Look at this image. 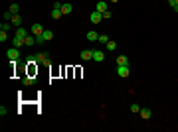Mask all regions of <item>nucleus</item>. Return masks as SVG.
<instances>
[{
  "instance_id": "nucleus-8",
  "label": "nucleus",
  "mask_w": 178,
  "mask_h": 132,
  "mask_svg": "<svg viewBox=\"0 0 178 132\" xmlns=\"http://www.w3.org/2000/svg\"><path fill=\"white\" fill-rule=\"evenodd\" d=\"M103 59H105V53H103V51H99V49H93V61L101 63Z\"/></svg>"
},
{
  "instance_id": "nucleus-24",
  "label": "nucleus",
  "mask_w": 178,
  "mask_h": 132,
  "mask_svg": "<svg viewBox=\"0 0 178 132\" xmlns=\"http://www.w3.org/2000/svg\"><path fill=\"white\" fill-rule=\"evenodd\" d=\"M0 30H2V32H8V30H10V24H8V22H2Z\"/></svg>"
},
{
  "instance_id": "nucleus-30",
  "label": "nucleus",
  "mask_w": 178,
  "mask_h": 132,
  "mask_svg": "<svg viewBox=\"0 0 178 132\" xmlns=\"http://www.w3.org/2000/svg\"><path fill=\"white\" fill-rule=\"evenodd\" d=\"M172 8H174V10H176V12H178V4H172Z\"/></svg>"
},
{
  "instance_id": "nucleus-7",
  "label": "nucleus",
  "mask_w": 178,
  "mask_h": 132,
  "mask_svg": "<svg viewBox=\"0 0 178 132\" xmlns=\"http://www.w3.org/2000/svg\"><path fill=\"white\" fill-rule=\"evenodd\" d=\"M79 55H81V59H83V61H89V59H93V49H83Z\"/></svg>"
},
{
  "instance_id": "nucleus-3",
  "label": "nucleus",
  "mask_w": 178,
  "mask_h": 132,
  "mask_svg": "<svg viewBox=\"0 0 178 132\" xmlns=\"http://www.w3.org/2000/svg\"><path fill=\"white\" fill-rule=\"evenodd\" d=\"M44 32H46V30H44V26H42V24H38V22H34L32 28H30V34H32V36H42Z\"/></svg>"
},
{
  "instance_id": "nucleus-28",
  "label": "nucleus",
  "mask_w": 178,
  "mask_h": 132,
  "mask_svg": "<svg viewBox=\"0 0 178 132\" xmlns=\"http://www.w3.org/2000/svg\"><path fill=\"white\" fill-rule=\"evenodd\" d=\"M111 16H113V14H111V10H107V12H103V20H105V18H111Z\"/></svg>"
},
{
  "instance_id": "nucleus-19",
  "label": "nucleus",
  "mask_w": 178,
  "mask_h": 132,
  "mask_svg": "<svg viewBox=\"0 0 178 132\" xmlns=\"http://www.w3.org/2000/svg\"><path fill=\"white\" fill-rule=\"evenodd\" d=\"M99 43H105V45L109 43V36L107 34H101V36H99Z\"/></svg>"
},
{
  "instance_id": "nucleus-25",
  "label": "nucleus",
  "mask_w": 178,
  "mask_h": 132,
  "mask_svg": "<svg viewBox=\"0 0 178 132\" xmlns=\"http://www.w3.org/2000/svg\"><path fill=\"white\" fill-rule=\"evenodd\" d=\"M6 114H8V109L2 104V107H0V116H6Z\"/></svg>"
},
{
  "instance_id": "nucleus-29",
  "label": "nucleus",
  "mask_w": 178,
  "mask_h": 132,
  "mask_svg": "<svg viewBox=\"0 0 178 132\" xmlns=\"http://www.w3.org/2000/svg\"><path fill=\"white\" fill-rule=\"evenodd\" d=\"M166 2H168L170 6H172V4H176V0H166Z\"/></svg>"
},
{
  "instance_id": "nucleus-32",
  "label": "nucleus",
  "mask_w": 178,
  "mask_h": 132,
  "mask_svg": "<svg viewBox=\"0 0 178 132\" xmlns=\"http://www.w3.org/2000/svg\"><path fill=\"white\" fill-rule=\"evenodd\" d=\"M176 4H178V0H176Z\"/></svg>"
},
{
  "instance_id": "nucleus-5",
  "label": "nucleus",
  "mask_w": 178,
  "mask_h": 132,
  "mask_svg": "<svg viewBox=\"0 0 178 132\" xmlns=\"http://www.w3.org/2000/svg\"><path fill=\"white\" fill-rule=\"evenodd\" d=\"M95 10H97V12H101V14H103V12H107V10H109L107 0H97V6H95Z\"/></svg>"
},
{
  "instance_id": "nucleus-4",
  "label": "nucleus",
  "mask_w": 178,
  "mask_h": 132,
  "mask_svg": "<svg viewBox=\"0 0 178 132\" xmlns=\"http://www.w3.org/2000/svg\"><path fill=\"white\" fill-rule=\"evenodd\" d=\"M117 75L119 77H129V75H131L129 65H117Z\"/></svg>"
},
{
  "instance_id": "nucleus-10",
  "label": "nucleus",
  "mask_w": 178,
  "mask_h": 132,
  "mask_svg": "<svg viewBox=\"0 0 178 132\" xmlns=\"http://www.w3.org/2000/svg\"><path fill=\"white\" fill-rule=\"evenodd\" d=\"M34 43H36V36H26V38H24V45H28V47H32Z\"/></svg>"
},
{
  "instance_id": "nucleus-16",
  "label": "nucleus",
  "mask_w": 178,
  "mask_h": 132,
  "mask_svg": "<svg viewBox=\"0 0 178 132\" xmlns=\"http://www.w3.org/2000/svg\"><path fill=\"white\" fill-rule=\"evenodd\" d=\"M12 45H14V47H22V45H24V38H18V36H14V40H12Z\"/></svg>"
},
{
  "instance_id": "nucleus-20",
  "label": "nucleus",
  "mask_w": 178,
  "mask_h": 132,
  "mask_svg": "<svg viewBox=\"0 0 178 132\" xmlns=\"http://www.w3.org/2000/svg\"><path fill=\"white\" fill-rule=\"evenodd\" d=\"M107 49H109V51H115V49H117V42H111V40H109Z\"/></svg>"
},
{
  "instance_id": "nucleus-21",
  "label": "nucleus",
  "mask_w": 178,
  "mask_h": 132,
  "mask_svg": "<svg viewBox=\"0 0 178 132\" xmlns=\"http://www.w3.org/2000/svg\"><path fill=\"white\" fill-rule=\"evenodd\" d=\"M8 10L12 12V14H18V12H20V6H18V4H12V6H10Z\"/></svg>"
},
{
  "instance_id": "nucleus-13",
  "label": "nucleus",
  "mask_w": 178,
  "mask_h": 132,
  "mask_svg": "<svg viewBox=\"0 0 178 132\" xmlns=\"http://www.w3.org/2000/svg\"><path fill=\"white\" fill-rule=\"evenodd\" d=\"M85 38H87V42H97V40H99V34L97 32H87Z\"/></svg>"
},
{
  "instance_id": "nucleus-17",
  "label": "nucleus",
  "mask_w": 178,
  "mask_h": 132,
  "mask_svg": "<svg viewBox=\"0 0 178 132\" xmlns=\"http://www.w3.org/2000/svg\"><path fill=\"white\" fill-rule=\"evenodd\" d=\"M117 65H129V57L127 55H119L117 57Z\"/></svg>"
},
{
  "instance_id": "nucleus-14",
  "label": "nucleus",
  "mask_w": 178,
  "mask_h": 132,
  "mask_svg": "<svg viewBox=\"0 0 178 132\" xmlns=\"http://www.w3.org/2000/svg\"><path fill=\"white\" fill-rule=\"evenodd\" d=\"M61 16H63V14H61V10L57 8V6H54V10H52V18H54V20H60Z\"/></svg>"
},
{
  "instance_id": "nucleus-2",
  "label": "nucleus",
  "mask_w": 178,
  "mask_h": 132,
  "mask_svg": "<svg viewBox=\"0 0 178 132\" xmlns=\"http://www.w3.org/2000/svg\"><path fill=\"white\" fill-rule=\"evenodd\" d=\"M6 57H8L10 61H18V59H20V51H18V47H10L8 51H6Z\"/></svg>"
},
{
  "instance_id": "nucleus-15",
  "label": "nucleus",
  "mask_w": 178,
  "mask_h": 132,
  "mask_svg": "<svg viewBox=\"0 0 178 132\" xmlns=\"http://www.w3.org/2000/svg\"><path fill=\"white\" fill-rule=\"evenodd\" d=\"M42 38L46 40V42H52V40H54V32H52V30H46V32L42 34Z\"/></svg>"
},
{
  "instance_id": "nucleus-9",
  "label": "nucleus",
  "mask_w": 178,
  "mask_h": 132,
  "mask_svg": "<svg viewBox=\"0 0 178 132\" xmlns=\"http://www.w3.org/2000/svg\"><path fill=\"white\" fill-rule=\"evenodd\" d=\"M61 14H63V16H67V14H71V12H73V6H71V4H67V2H66V4H61Z\"/></svg>"
},
{
  "instance_id": "nucleus-11",
  "label": "nucleus",
  "mask_w": 178,
  "mask_h": 132,
  "mask_svg": "<svg viewBox=\"0 0 178 132\" xmlns=\"http://www.w3.org/2000/svg\"><path fill=\"white\" fill-rule=\"evenodd\" d=\"M10 24L20 28V26H22V16H20V14H14V16H12V20H10Z\"/></svg>"
},
{
  "instance_id": "nucleus-6",
  "label": "nucleus",
  "mask_w": 178,
  "mask_h": 132,
  "mask_svg": "<svg viewBox=\"0 0 178 132\" xmlns=\"http://www.w3.org/2000/svg\"><path fill=\"white\" fill-rule=\"evenodd\" d=\"M89 20H91V24H99L101 20H103V14L95 10V12H91V14H89Z\"/></svg>"
},
{
  "instance_id": "nucleus-18",
  "label": "nucleus",
  "mask_w": 178,
  "mask_h": 132,
  "mask_svg": "<svg viewBox=\"0 0 178 132\" xmlns=\"http://www.w3.org/2000/svg\"><path fill=\"white\" fill-rule=\"evenodd\" d=\"M28 34H30V32H28V30H24L22 26H20L18 30H16V36H18V38H26V36H28Z\"/></svg>"
},
{
  "instance_id": "nucleus-22",
  "label": "nucleus",
  "mask_w": 178,
  "mask_h": 132,
  "mask_svg": "<svg viewBox=\"0 0 178 132\" xmlns=\"http://www.w3.org/2000/svg\"><path fill=\"white\" fill-rule=\"evenodd\" d=\"M131 113H141V107H139L137 103H133L131 104Z\"/></svg>"
},
{
  "instance_id": "nucleus-12",
  "label": "nucleus",
  "mask_w": 178,
  "mask_h": 132,
  "mask_svg": "<svg viewBox=\"0 0 178 132\" xmlns=\"http://www.w3.org/2000/svg\"><path fill=\"white\" fill-rule=\"evenodd\" d=\"M139 114H141L145 120H149V118L152 116V110H150V109H141V113H139Z\"/></svg>"
},
{
  "instance_id": "nucleus-27",
  "label": "nucleus",
  "mask_w": 178,
  "mask_h": 132,
  "mask_svg": "<svg viewBox=\"0 0 178 132\" xmlns=\"http://www.w3.org/2000/svg\"><path fill=\"white\" fill-rule=\"evenodd\" d=\"M32 83H34L32 77H26V79H24V85H32Z\"/></svg>"
},
{
  "instance_id": "nucleus-23",
  "label": "nucleus",
  "mask_w": 178,
  "mask_h": 132,
  "mask_svg": "<svg viewBox=\"0 0 178 132\" xmlns=\"http://www.w3.org/2000/svg\"><path fill=\"white\" fill-rule=\"evenodd\" d=\"M6 40H8V32H2V30H0V42H6Z\"/></svg>"
},
{
  "instance_id": "nucleus-1",
  "label": "nucleus",
  "mask_w": 178,
  "mask_h": 132,
  "mask_svg": "<svg viewBox=\"0 0 178 132\" xmlns=\"http://www.w3.org/2000/svg\"><path fill=\"white\" fill-rule=\"evenodd\" d=\"M36 63H44V65H52V59L48 57V51L36 53Z\"/></svg>"
},
{
  "instance_id": "nucleus-26",
  "label": "nucleus",
  "mask_w": 178,
  "mask_h": 132,
  "mask_svg": "<svg viewBox=\"0 0 178 132\" xmlns=\"http://www.w3.org/2000/svg\"><path fill=\"white\" fill-rule=\"evenodd\" d=\"M26 61H28V63H36V55H28V57H26Z\"/></svg>"
},
{
  "instance_id": "nucleus-31",
  "label": "nucleus",
  "mask_w": 178,
  "mask_h": 132,
  "mask_svg": "<svg viewBox=\"0 0 178 132\" xmlns=\"http://www.w3.org/2000/svg\"><path fill=\"white\" fill-rule=\"evenodd\" d=\"M109 2H113V4H117V2H119V0H109Z\"/></svg>"
}]
</instances>
